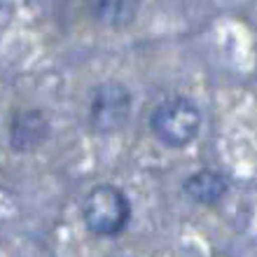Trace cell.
<instances>
[{"label": "cell", "mask_w": 257, "mask_h": 257, "mask_svg": "<svg viewBox=\"0 0 257 257\" xmlns=\"http://www.w3.org/2000/svg\"><path fill=\"white\" fill-rule=\"evenodd\" d=\"M150 128L159 143L169 148H185L199 136L201 110L187 96H173L159 103L150 117Z\"/></svg>", "instance_id": "6da1fadb"}, {"label": "cell", "mask_w": 257, "mask_h": 257, "mask_svg": "<svg viewBox=\"0 0 257 257\" xmlns=\"http://www.w3.org/2000/svg\"><path fill=\"white\" fill-rule=\"evenodd\" d=\"M87 229L96 236H117L126 229L131 217V203L115 185H96L82 206Z\"/></svg>", "instance_id": "7a4b0ae2"}, {"label": "cell", "mask_w": 257, "mask_h": 257, "mask_svg": "<svg viewBox=\"0 0 257 257\" xmlns=\"http://www.w3.org/2000/svg\"><path fill=\"white\" fill-rule=\"evenodd\" d=\"M131 91L119 82H103L89 101V126L96 134H115L126 124L131 112Z\"/></svg>", "instance_id": "3957f363"}, {"label": "cell", "mask_w": 257, "mask_h": 257, "mask_svg": "<svg viewBox=\"0 0 257 257\" xmlns=\"http://www.w3.org/2000/svg\"><path fill=\"white\" fill-rule=\"evenodd\" d=\"M49 119L42 110H17L10 122V148L14 152H33L49 138Z\"/></svg>", "instance_id": "277c9868"}, {"label": "cell", "mask_w": 257, "mask_h": 257, "mask_svg": "<svg viewBox=\"0 0 257 257\" xmlns=\"http://www.w3.org/2000/svg\"><path fill=\"white\" fill-rule=\"evenodd\" d=\"M227 187H229L227 178L210 169L192 173L183 185L187 199H192L194 203H203V206H213V203L222 201V196L227 194Z\"/></svg>", "instance_id": "5b68a950"}, {"label": "cell", "mask_w": 257, "mask_h": 257, "mask_svg": "<svg viewBox=\"0 0 257 257\" xmlns=\"http://www.w3.org/2000/svg\"><path fill=\"white\" fill-rule=\"evenodd\" d=\"M141 5L143 0H96V17L105 26L122 31L136 21Z\"/></svg>", "instance_id": "8992f818"}]
</instances>
